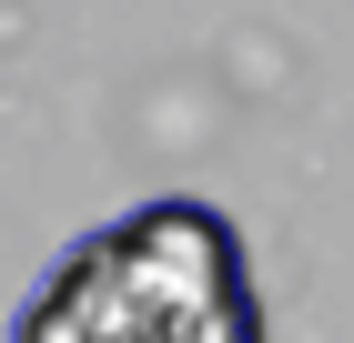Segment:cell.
Instances as JSON below:
<instances>
[{
  "mask_svg": "<svg viewBox=\"0 0 354 343\" xmlns=\"http://www.w3.org/2000/svg\"><path fill=\"white\" fill-rule=\"evenodd\" d=\"M10 343H263V293L243 233L213 202L162 192L71 242L30 283Z\"/></svg>",
  "mask_w": 354,
  "mask_h": 343,
  "instance_id": "obj_1",
  "label": "cell"
}]
</instances>
